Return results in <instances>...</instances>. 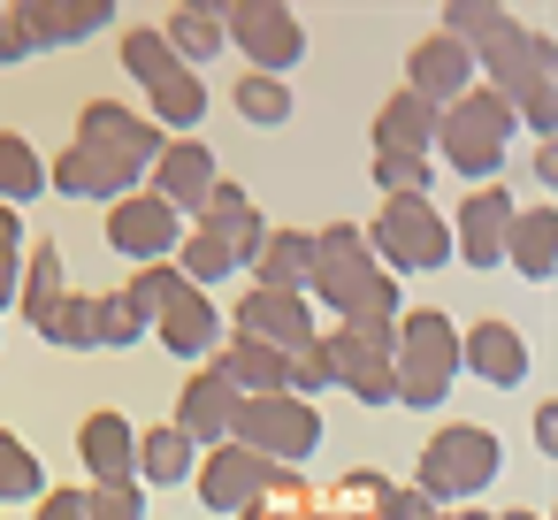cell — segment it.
<instances>
[{
  "label": "cell",
  "instance_id": "obj_1",
  "mask_svg": "<svg viewBox=\"0 0 558 520\" xmlns=\"http://www.w3.org/2000/svg\"><path fill=\"white\" fill-rule=\"evenodd\" d=\"M474 70H489V93L512 108V116H527V131L535 138H550L558 131V93H550V39L543 32H520L512 16L474 47Z\"/></svg>",
  "mask_w": 558,
  "mask_h": 520
},
{
  "label": "cell",
  "instance_id": "obj_2",
  "mask_svg": "<svg viewBox=\"0 0 558 520\" xmlns=\"http://www.w3.org/2000/svg\"><path fill=\"white\" fill-rule=\"evenodd\" d=\"M306 291L314 299H329L344 322L352 314H375V322H398V276H383L375 268V253H367V230H352V222H337V230H322L314 238V276H306Z\"/></svg>",
  "mask_w": 558,
  "mask_h": 520
},
{
  "label": "cell",
  "instance_id": "obj_3",
  "mask_svg": "<svg viewBox=\"0 0 558 520\" xmlns=\"http://www.w3.org/2000/svg\"><path fill=\"white\" fill-rule=\"evenodd\" d=\"M512 131H520V116H512L489 85H474V93H459L451 108H436V154H444L459 177H497Z\"/></svg>",
  "mask_w": 558,
  "mask_h": 520
},
{
  "label": "cell",
  "instance_id": "obj_4",
  "mask_svg": "<svg viewBox=\"0 0 558 520\" xmlns=\"http://www.w3.org/2000/svg\"><path fill=\"white\" fill-rule=\"evenodd\" d=\"M367 253L383 276H421V268H444L451 261V222L428 207V199H390L367 230Z\"/></svg>",
  "mask_w": 558,
  "mask_h": 520
},
{
  "label": "cell",
  "instance_id": "obj_5",
  "mask_svg": "<svg viewBox=\"0 0 558 520\" xmlns=\"http://www.w3.org/2000/svg\"><path fill=\"white\" fill-rule=\"evenodd\" d=\"M497 459H505V451H497L489 428H474V421L436 428L428 451H421V497H428V505H459V497H474V489L497 482Z\"/></svg>",
  "mask_w": 558,
  "mask_h": 520
},
{
  "label": "cell",
  "instance_id": "obj_6",
  "mask_svg": "<svg viewBox=\"0 0 558 520\" xmlns=\"http://www.w3.org/2000/svg\"><path fill=\"white\" fill-rule=\"evenodd\" d=\"M329 352V383H344L360 406H390V352H398V322H375V314H352L337 322V337H322Z\"/></svg>",
  "mask_w": 558,
  "mask_h": 520
},
{
  "label": "cell",
  "instance_id": "obj_7",
  "mask_svg": "<svg viewBox=\"0 0 558 520\" xmlns=\"http://www.w3.org/2000/svg\"><path fill=\"white\" fill-rule=\"evenodd\" d=\"M230 444H245V451L268 459V467H299V459L322 444V413H314L306 398H291V390H276V398H245Z\"/></svg>",
  "mask_w": 558,
  "mask_h": 520
},
{
  "label": "cell",
  "instance_id": "obj_8",
  "mask_svg": "<svg viewBox=\"0 0 558 520\" xmlns=\"http://www.w3.org/2000/svg\"><path fill=\"white\" fill-rule=\"evenodd\" d=\"M291 489H299V474H291V467H268V459H253L245 444H215V451H207V467H199V505H207V512H253V505L291 497Z\"/></svg>",
  "mask_w": 558,
  "mask_h": 520
},
{
  "label": "cell",
  "instance_id": "obj_9",
  "mask_svg": "<svg viewBox=\"0 0 558 520\" xmlns=\"http://www.w3.org/2000/svg\"><path fill=\"white\" fill-rule=\"evenodd\" d=\"M222 39H238L245 62H260V77H283L306 55V32L283 0H238V9H222Z\"/></svg>",
  "mask_w": 558,
  "mask_h": 520
},
{
  "label": "cell",
  "instance_id": "obj_10",
  "mask_svg": "<svg viewBox=\"0 0 558 520\" xmlns=\"http://www.w3.org/2000/svg\"><path fill=\"white\" fill-rule=\"evenodd\" d=\"M108 245L131 253L138 268H161V261H177V245H184V215L161 207L154 192H131V199H116V215H108Z\"/></svg>",
  "mask_w": 558,
  "mask_h": 520
},
{
  "label": "cell",
  "instance_id": "obj_11",
  "mask_svg": "<svg viewBox=\"0 0 558 520\" xmlns=\"http://www.w3.org/2000/svg\"><path fill=\"white\" fill-rule=\"evenodd\" d=\"M108 16H116V0H16V9H9V32H16L24 55H47V47L93 39Z\"/></svg>",
  "mask_w": 558,
  "mask_h": 520
},
{
  "label": "cell",
  "instance_id": "obj_12",
  "mask_svg": "<svg viewBox=\"0 0 558 520\" xmlns=\"http://www.w3.org/2000/svg\"><path fill=\"white\" fill-rule=\"evenodd\" d=\"M215 184H222V169H215V154H207L199 138H169V146H161V161H154V199H161V207L207 215Z\"/></svg>",
  "mask_w": 558,
  "mask_h": 520
},
{
  "label": "cell",
  "instance_id": "obj_13",
  "mask_svg": "<svg viewBox=\"0 0 558 520\" xmlns=\"http://www.w3.org/2000/svg\"><path fill=\"white\" fill-rule=\"evenodd\" d=\"M238 337H253V344H276L283 360L299 352V344H314L322 329H314V306L306 299H291V291H245L238 299Z\"/></svg>",
  "mask_w": 558,
  "mask_h": 520
},
{
  "label": "cell",
  "instance_id": "obj_14",
  "mask_svg": "<svg viewBox=\"0 0 558 520\" xmlns=\"http://www.w3.org/2000/svg\"><path fill=\"white\" fill-rule=\"evenodd\" d=\"M512 192H497V184H482V192H466L459 199V230H451V245H459V261L466 268H497L505 261V238H512Z\"/></svg>",
  "mask_w": 558,
  "mask_h": 520
},
{
  "label": "cell",
  "instance_id": "obj_15",
  "mask_svg": "<svg viewBox=\"0 0 558 520\" xmlns=\"http://www.w3.org/2000/svg\"><path fill=\"white\" fill-rule=\"evenodd\" d=\"M85 146H100V154H116V161H131V169H146V161H161V131L146 123V116H131L123 100H93L85 108V131H77Z\"/></svg>",
  "mask_w": 558,
  "mask_h": 520
},
{
  "label": "cell",
  "instance_id": "obj_16",
  "mask_svg": "<svg viewBox=\"0 0 558 520\" xmlns=\"http://www.w3.org/2000/svg\"><path fill=\"white\" fill-rule=\"evenodd\" d=\"M131 184H138V169L100 154V146H85V138L47 169V192H70V199H131Z\"/></svg>",
  "mask_w": 558,
  "mask_h": 520
},
{
  "label": "cell",
  "instance_id": "obj_17",
  "mask_svg": "<svg viewBox=\"0 0 558 520\" xmlns=\"http://www.w3.org/2000/svg\"><path fill=\"white\" fill-rule=\"evenodd\" d=\"M238 406H245V398H238V390H230L215 367H199V375L184 383V398H177V428L192 436V451H199V444L215 451V444H230V428H238Z\"/></svg>",
  "mask_w": 558,
  "mask_h": 520
},
{
  "label": "cell",
  "instance_id": "obj_18",
  "mask_svg": "<svg viewBox=\"0 0 558 520\" xmlns=\"http://www.w3.org/2000/svg\"><path fill=\"white\" fill-rule=\"evenodd\" d=\"M405 93L413 100H428V108H451L459 93H474V55L459 47V39H421L413 47V77H405Z\"/></svg>",
  "mask_w": 558,
  "mask_h": 520
},
{
  "label": "cell",
  "instance_id": "obj_19",
  "mask_svg": "<svg viewBox=\"0 0 558 520\" xmlns=\"http://www.w3.org/2000/svg\"><path fill=\"white\" fill-rule=\"evenodd\" d=\"M459 360H466L482 383H497V390H512V383L527 375V344H520V329H505V322H474V329L459 337Z\"/></svg>",
  "mask_w": 558,
  "mask_h": 520
},
{
  "label": "cell",
  "instance_id": "obj_20",
  "mask_svg": "<svg viewBox=\"0 0 558 520\" xmlns=\"http://www.w3.org/2000/svg\"><path fill=\"white\" fill-rule=\"evenodd\" d=\"M283 352L276 344H253V337H230V344H215V375L238 390V398H276L283 390Z\"/></svg>",
  "mask_w": 558,
  "mask_h": 520
},
{
  "label": "cell",
  "instance_id": "obj_21",
  "mask_svg": "<svg viewBox=\"0 0 558 520\" xmlns=\"http://www.w3.org/2000/svg\"><path fill=\"white\" fill-rule=\"evenodd\" d=\"M77 451H85V474H93V482H131V467H138V428H131L123 413H93V421L77 428Z\"/></svg>",
  "mask_w": 558,
  "mask_h": 520
},
{
  "label": "cell",
  "instance_id": "obj_22",
  "mask_svg": "<svg viewBox=\"0 0 558 520\" xmlns=\"http://www.w3.org/2000/svg\"><path fill=\"white\" fill-rule=\"evenodd\" d=\"M161 344H169L177 360H215V344H222V314H215V299H207V291H184V299L161 314Z\"/></svg>",
  "mask_w": 558,
  "mask_h": 520
},
{
  "label": "cell",
  "instance_id": "obj_23",
  "mask_svg": "<svg viewBox=\"0 0 558 520\" xmlns=\"http://www.w3.org/2000/svg\"><path fill=\"white\" fill-rule=\"evenodd\" d=\"M428 146H436V108L413 93H390L375 116V154H421L428 161Z\"/></svg>",
  "mask_w": 558,
  "mask_h": 520
},
{
  "label": "cell",
  "instance_id": "obj_24",
  "mask_svg": "<svg viewBox=\"0 0 558 520\" xmlns=\"http://www.w3.org/2000/svg\"><path fill=\"white\" fill-rule=\"evenodd\" d=\"M253 268H260V291H306V276H314V238L306 230H268L260 238V253H253Z\"/></svg>",
  "mask_w": 558,
  "mask_h": 520
},
{
  "label": "cell",
  "instance_id": "obj_25",
  "mask_svg": "<svg viewBox=\"0 0 558 520\" xmlns=\"http://www.w3.org/2000/svg\"><path fill=\"white\" fill-rule=\"evenodd\" d=\"M390 360H428V367L459 375V329H451L436 306H413V314L398 322V352H390Z\"/></svg>",
  "mask_w": 558,
  "mask_h": 520
},
{
  "label": "cell",
  "instance_id": "obj_26",
  "mask_svg": "<svg viewBox=\"0 0 558 520\" xmlns=\"http://www.w3.org/2000/svg\"><path fill=\"white\" fill-rule=\"evenodd\" d=\"M505 261H520V276L550 283V268H558V215H550V207H527V215H512Z\"/></svg>",
  "mask_w": 558,
  "mask_h": 520
},
{
  "label": "cell",
  "instance_id": "obj_27",
  "mask_svg": "<svg viewBox=\"0 0 558 520\" xmlns=\"http://www.w3.org/2000/svg\"><path fill=\"white\" fill-rule=\"evenodd\" d=\"M161 39H169V55L192 70V62H215L222 55V9H207V0H184V9L161 24Z\"/></svg>",
  "mask_w": 558,
  "mask_h": 520
},
{
  "label": "cell",
  "instance_id": "obj_28",
  "mask_svg": "<svg viewBox=\"0 0 558 520\" xmlns=\"http://www.w3.org/2000/svg\"><path fill=\"white\" fill-rule=\"evenodd\" d=\"M169 268H177L192 291H215V283H222L230 268H245V261H238V245H230L222 230H207V222H199V230L177 245V261H169Z\"/></svg>",
  "mask_w": 558,
  "mask_h": 520
},
{
  "label": "cell",
  "instance_id": "obj_29",
  "mask_svg": "<svg viewBox=\"0 0 558 520\" xmlns=\"http://www.w3.org/2000/svg\"><path fill=\"white\" fill-rule=\"evenodd\" d=\"M16 299H24L32 329H47V314L70 299V283H62V245H32V268L16 276Z\"/></svg>",
  "mask_w": 558,
  "mask_h": 520
},
{
  "label": "cell",
  "instance_id": "obj_30",
  "mask_svg": "<svg viewBox=\"0 0 558 520\" xmlns=\"http://www.w3.org/2000/svg\"><path fill=\"white\" fill-rule=\"evenodd\" d=\"M39 192H47V161H39V146L16 138V131H0V207H24V199H39Z\"/></svg>",
  "mask_w": 558,
  "mask_h": 520
},
{
  "label": "cell",
  "instance_id": "obj_31",
  "mask_svg": "<svg viewBox=\"0 0 558 520\" xmlns=\"http://www.w3.org/2000/svg\"><path fill=\"white\" fill-rule=\"evenodd\" d=\"M146 100H154V131H161V123H177V131H184V123H199V116H207V85H199L192 70L154 77V85H146Z\"/></svg>",
  "mask_w": 558,
  "mask_h": 520
},
{
  "label": "cell",
  "instance_id": "obj_32",
  "mask_svg": "<svg viewBox=\"0 0 558 520\" xmlns=\"http://www.w3.org/2000/svg\"><path fill=\"white\" fill-rule=\"evenodd\" d=\"M131 474H146V482H161V489L184 482V474H192V436H184L177 421L154 428V436H138V467H131Z\"/></svg>",
  "mask_w": 558,
  "mask_h": 520
},
{
  "label": "cell",
  "instance_id": "obj_33",
  "mask_svg": "<svg viewBox=\"0 0 558 520\" xmlns=\"http://www.w3.org/2000/svg\"><path fill=\"white\" fill-rule=\"evenodd\" d=\"M184 291H192V283H184V276H177V268L161 261V268H138L123 299H131V314H138V322H161V314H169V306H177Z\"/></svg>",
  "mask_w": 558,
  "mask_h": 520
},
{
  "label": "cell",
  "instance_id": "obj_34",
  "mask_svg": "<svg viewBox=\"0 0 558 520\" xmlns=\"http://www.w3.org/2000/svg\"><path fill=\"white\" fill-rule=\"evenodd\" d=\"M238 116L245 123H260V131H276V123H291V93H283V77H238Z\"/></svg>",
  "mask_w": 558,
  "mask_h": 520
},
{
  "label": "cell",
  "instance_id": "obj_35",
  "mask_svg": "<svg viewBox=\"0 0 558 520\" xmlns=\"http://www.w3.org/2000/svg\"><path fill=\"white\" fill-rule=\"evenodd\" d=\"M0 497H47V474H39V459H32V444H16L9 428H0Z\"/></svg>",
  "mask_w": 558,
  "mask_h": 520
},
{
  "label": "cell",
  "instance_id": "obj_36",
  "mask_svg": "<svg viewBox=\"0 0 558 520\" xmlns=\"http://www.w3.org/2000/svg\"><path fill=\"white\" fill-rule=\"evenodd\" d=\"M497 24H505V9H497V0H451V9H444V39H459L466 55H474V47L497 32Z\"/></svg>",
  "mask_w": 558,
  "mask_h": 520
},
{
  "label": "cell",
  "instance_id": "obj_37",
  "mask_svg": "<svg viewBox=\"0 0 558 520\" xmlns=\"http://www.w3.org/2000/svg\"><path fill=\"white\" fill-rule=\"evenodd\" d=\"M47 344H70V352H93V299L85 291H70L54 314H47V329H39Z\"/></svg>",
  "mask_w": 558,
  "mask_h": 520
},
{
  "label": "cell",
  "instance_id": "obj_38",
  "mask_svg": "<svg viewBox=\"0 0 558 520\" xmlns=\"http://www.w3.org/2000/svg\"><path fill=\"white\" fill-rule=\"evenodd\" d=\"M138 337H146V322L131 314V299H123V291L93 299V344H108V352H116V344H138Z\"/></svg>",
  "mask_w": 558,
  "mask_h": 520
},
{
  "label": "cell",
  "instance_id": "obj_39",
  "mask_svg": "<svg viewBox=\"0 0 558 520\" xmlns=\"http://www.w3.org/2000/svg\"><path fill=\"white\" fill-rule=\"evenodd\" d=\"M85 520H146V489L138 482H93L85 489Z\"/></svg>",
  "mask_w": 558,
  "mask_h": 520
},
{
  "label": "cell",
  "instance_id": "obj_40",
  "mask_svg": "<svg viewBox=\"0 0 558 520\" xmlns=\"http://www.w3.org/2000/svg\"><path fill=\"white\" fill-rule=\"evenodd\" d=\"M375 184H390V199H421L428 161L421 154H375Z\"/></svg>",
  "mask_w": 558,
  "mask_h": 520
},
{
  "label": "cell",
  "instance_id": "obj_41",
  "mask_svg": "<svg viewBox=\"0 0 558 520\" xmlns=\"http://www.w3.org/2000/svg\"><path fill=\"white\" fill-rule=\"evenodd\" d=\"M283 390H291V398H314V390H329V352H322V337L291 352V367H283Z\"/></svg>",
  "mask_w": 558,
  "mask_h": 520
},
{
  "label": "cell",
  "instance_id": "obj_42",
  "mask_svg": "<svg viewBox=\"0 0 558 520\" xmlns=\"http://www.w3.org/2000/svg\"><path fill=\"white\" fill-rule=\"evenodd\" d=\"M367 520H436V505H428L421 489H383V497L367 505Z\"/></svg>",
  "mask_w": 558,
  "mask_h": 520
},
{
  "label": "cell",
  "instance_id": "obj_43",
  "mask_svg": "<svg viewBox=\"0 0 558 520\" xmlns=\"http://www.w3.org/2000/svg\"><path fill=\"white\" fill-rule=\"evenodd\" d=\"M39 520H85V489H47L39 497Z\"/></svg>",
  "mask_w": 558,
  "mask_h": 520
},
{
  "label": "cell",
  "instance_id": "obj_44",
  "mask_svg": "<svg viewBox=\"0 0 558 520\" xmlns=\"http://www.w3.org/2000/svg\"><path fill=\"white\" fill-rule=\"evenodd\" d=\"M383 489H390V482H383V474H344V497H352V505H360V512H367V505H375V497H383Z\"/></svg>",
  "mask_w": 558,
  "mask_h": 520
},
{
  "label": "cell",
  "instance_id": "obj_45",
  "mask_svg": "<svg viewBox=\"0 0 558 520\" xmlns=\"http://www.w3.org/2000/svg\"><path fill=\"white\" fill-rule=\"evenodd\" d=\"M535 451H558V406L535 413Z\"/></svg>",
  "mask_w": 558,
  "mask_h": 520
},
{
  "label": "cell",
  "instance_id": "obj_46",
  "mask_svg": "<svg viewBox=\"0 0 558 520\" xmlns=\"http://www.w3.org/2000/svg\"><path fill=\"white\" fill-rule=\"evenodd\" d=\"M24 245V222H16V207H0V253H16Z\"/></svg>",
  "mask_w": 558,
  "mask_h": 520
},
{
  "label": "cell",
  "instance_id": "obj_47",
  "mask_svg": "<svg viewBox=\"0 0 558 520\" xmlns=\"http://www.w3.org/2000/svg\"><path fill=\"white\" fill-rule=\"evenodd\" d=\"M16 276H24V268H16V253H0V306L16 299Z\"/></svg>",
  "mask_w": 558,
  "mask_h": 520
},
{
  "label": "cell",
  "instance_id": "obj_48",
  "mask_svg": "<svg viewBox=\"0 0 558 520\" xmlns=\"http://www.w3.org/2000/svg\"><path fill=\"white\" fill-rule=\"evenodd\" d=\"M0 62H24V47H16V32H9V9H0Z\"/></svg>",
  "mask_w": 558,
  "mask_h": 520
},
{
  "label": "cell",
  "instance_id": "obj_49",
  "mask_svg": "<svg viewBox=\"0 0 558 520\" xmlns=\"http://www.w3.org/2000/svg\"><path fill=\"white\" fill-rule=\"evenodd\" d=\"M451 520H497V512H474V505H459V512H451Z\"/></svg>",
  "mask_w": 558,
  "mask_h": 520
},
{
  "label": "cell",
  "instance_id": "obj_50",
  "mask_svg": "<svg viewBox=\"0 0 558 520\" xmlns=\"http://www.w3.org/2000/svg\"><path fill=\"white\" fill-rule=\"evenodd\" d=\"M238 520H276V512H268V505H253V512H238Z\"/></svg>",
  "mask_w": 558,
  "mask_h": 520
},
{
  "label": "cell",
  "instance_id": "obj_51",
  "mask_svg": "<svg viewBox=\"0 0 558 520\" xmlns=\"http://www.w3.org/2000/svg\"><path fill=\"white\" fill-rule=\"evenodd\" d=\"M306 520H337V512H306Z\"/></svg>",
  "mask_w": 558,
  "mask_h": 520
},
{
  "label": "cell",
  "instance_id": "obj_52",
  "mask_svg": "<svg viewBox=\"0 0 558 520\" xmlns=\"http://www.w3.org/2000/svg\"><path fill=\"white\" fill-rule=\"evenodd\" d=\"M512 520H535V512H512Z\"/></svg>",
  "mask_w": 558,
  "mask_h": 520
}]
</instances>
